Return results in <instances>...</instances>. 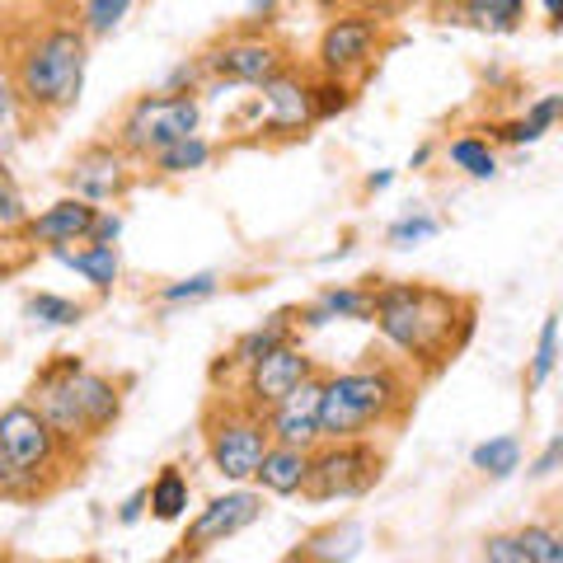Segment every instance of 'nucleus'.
Segmentation results:
<instances>
[{
	"label": "nucleus",
	"mask_w": 563,
	"mask_h": 563,
	"mask_svg": "<svg viewBox=\"0 0 563 563\" xmlns=\"http://www.w3.org/2000/svg\"><path fill=\"white\" fill-rule=\"evenodd\" d=\"M372 320L409 362L442 366L474 333V306L428 282H385L372 296Z\"/></svg>",
	"instance_id": "f257e3e1"
},
{
	"label": "nucleus",
	"mask_w": 563,
	"mask_h": 563,
	"mask_svg": "<svg viewBox=\"0 0 563 563\" xmlns=\"http://www.w3.org/2000/svg\"><path fill=\"white\" fill-rule=\"evenodd\" d=\"M33 409H38L62 442H99L122 413V395L109 376L90 372L80 357L62 352L33 380Z\"/></svg>",
	"instance_id": "f03ea898"
},
{
	"label": "nucleus",
	"mask_w": 563,
	"mask_h": 563,
	"mask_svg": "<svg viewBox=\"0 0 563 563\" xmlns=\"http://www.w3.org/2000/svg\"><path fill=\"white\" fill-rule=\"evenodd\" d=\"M85 62H90V38L80 24H47L14 57V95L33 113H66L80 99Z\"/></svg>",
	"instance_id": "7ed1b4c3"
},
{
	"label": "nucleus",
	"mask_w": 563,
	"mask_h": 563,
	"mask_svg": "<svg viewBox=\"0 0 563 563\" xmlns=\"http://www.w3.org/2000/svg\"><path fill=\"white\" fill-rule=\"evenodd\" d=\"M409 399V385L395 366H352V372L324 376L320 390V442H352L372 432L376 422H390L395 409Z\"/></svg>",
	"instance_id": "20e7f679"
},
{
	"label": "nucleus",
	"mask_w": 563,
	"mask_h": 563,
	"mask_svg": "<svg viewBox=\"0 0 563 563\" xmlns=\"http://www.w3.org/2000/svg\"><path fill=\"white\" fill-rule=\"evenodd\" d=\"M202 428H207V455H211V465H217L221 479H235V484L254 479L263 451L273 446L263 409H254L244 395L217 399V404H207Z\"/></svg>",
	"instance_id": "39448f33"
},
{
	"label": "nucleus",
	"mask_w": 563,
	"mask_h": 563,
	"mask_svg": "<svg viewBox=\"0 0 563 563\" xmlns=\"http://www.w3.org/2000/svg\"><path fill=\"white\" fill-rule=\"evenodd\" d=\"M62 455V437L52 432V422L33 409V404H10L0 409V461L20 484V498L43 493V474L57 465Z\"/></svg>",
	"instance_id": "423d86ee"
},
{
	"label": "nucleus",
	"mask_w": 563,
	"mask_h": 563,
	"mask_svg": "<svg viewBox=\"0 0 563 563\" xmlns=\"http://www.w3.org/2000/svg\"><path fill=\"white\" fill-rule=\"evenodd\" d=\"M198 118L202 109L192 95H141L118 122V151L151 161V155H161L174 141L198 132Z\"/></svg>",
	"instance_id": "0eeeda50"
},
{
	"label": "nucleus",
	"mask_w": 563,
	"mask_h": 563,
	"mask_svg": "<svg viewBox=\"0 0 563 563\" xmlns=\"http://www.w3.org/2000/svg\"><path fill=\"white\" fill-rule=\"evenodd\" d=\"M385 455L376 446H366L362 437L352 442H329L324 451L310 455V474H306V498L329 503V498H362L366 488H376Z\"/></svg>",
	"instance_id": "6e6552de"
},
{
	"label": "nucleus",
	"mask_w": 563,
	"mask_h": 563,
	"mask_svg": "<svg viewBox=\"0 0 563 563\" xmlns=\"http://www.w3.org/2000/svg\"><path fill=\"white\" fill-rule=\"evenodd\" d=\"M263 517V498L250 488H235V493H221V498H211L198 517L188 521V531L179 540V550H174L169 563H192L202 559L207 550H217V544L235 540L240 531H250V526Z\"/></svg>",
	"instance_id": "1a4fd4ad"
},
{
	"label": "nucleus",
	"mask_w": 563,
	"mask_h": 563,
	"mask_svg": "<svg viewBox=\"0 0 563 563\" xmlns=\"http://www.w3.org/2000/svg\"><path fill=\"white\" fill-rule=\"evenodd\" d=\"M380 47V24L376 14H339L329 20L320 43H314V57H320V70L333 80H347L352 70H366L376 62Z\"/></svg>",
	"instance_id": "9d476101"
},
{
	"label": "nucleus",
	"mask_w": 563,
	"mask_h": 563,
	"mask_svg": "<svg viewBox=\"0 0 563 563\" xmlns=\"http://www.w3.org/2000/svg\"><path fill=\"white\" fill-rule=\"evenodd\" d=\"M202 66L221 80L235 85H268L273 76L287 70V47L273 38H254V33H240V38H225L211 52H202Z\"/></svg>",
	"instance_id": "9b49d317"
},
{
	"label": "nucleus",
	"mask_w": 563,
	"mask_h": 563,
	"mask_svg": "<svg viewBox=\"0 0 563 563\" xmlns=\"http://www.w3.org/2000/svg\"><path fill=\"white\" fill-rule=\"evenodd\" d=\"M306 376H314V357H306V347H296L287 339V343H277V347L263 352V357L250 362V376H244V399H250L254 409L268 413L273 404L287 399Z\"/></svg>",
	"instance_id": "f8f14e48"
},
{
	"label": "nucleus",
	"mask_w": 563,
	"mask_h": 563,
	"mask_svg": "<svg viewBox=\"0 0 563 563\" xmlns=\"http://www.w3.org/2000/svg\"><path fill=\"white\" fill-rule=\"evenodd\" d=\"M66 184L76 198L85 202H109L122 198L132 188V155L118 151V141H99V146H85L76 161L66 165Z\"/></svg>",
	"instance_id": "ddd939ff"
},
{
	"label": "nucleus",
	"mask_w": 563,
	"mask_h": 563,
	"mask_svg": "<svg viewBox=\"0 0 563 563\" xmlns=\"http://www.w3.org/2000/svg\"><path fill=\"white\" fill-rule=\"evenodd\" d=\"M320 390H324V376H306L296 390L273 404L268 413V437L273 446H296V451H310L320 442Z\"/></svg>",
	"instance_id": "4468645a"
},
{
	"label": "nucleus",
	"mask_w": 563,
	"mask_h": 563,
	"mask_svg": "<svg viewBox=\"0 0 563 563\" xmlns=\"http://www.w3.org/2000/svg\"><path fill=\"white\" fill-rule=\"evenodd\" d=\"M95 217H99L95 202H85V198H62V202H52L43 217H29L24 231H29L33 244H47V250L57 254V250H66V244H76V240H90Z\"/></svg>",
	"instance_id": "2eb2a0df"
},
{
	"label": "nucleus",
	"mask_w": 563,
	"mask_h": 563,
	"mask_svg": "<svg viewBox=\"0 0 563 563\" xmlns=\"http://www.w3.org/2000/svg\"><path fill=\"white\" fill-rule=\"evenodd\" d=\"M263 103H268V132H306V122H314L310 80H301L296 70H282L263 85Z\"/></svg>",
	"instance_id": "dca6fc26"
},
{
	"label": "nucleus",
	"mask_w": 563,
	"mask_h": 563,
	"mask_svg": "<svg viewBox=\"0 0 563 563\" xmlns=\"http://www.w3.org/2000/svg\"><path fill=\"white\" fill-rule=\"evenodd\" d=\"M366 544V531L357 521H339V526H324V531H314L310 540H301L296 550L287 554V563H347L357 559Z\"/></svg>",
	"instance_id": "f3484780"
},
{
	"label": "nucleus",
	"mask_w": 563,
	"mask_h": 563,
	"mask_svg": "<svg viewBox=\"0 0 563 563\" xmlns=\"http://www.w3.org/2000/svg\"><path fill=\"white\" fill-rule=\"evenodd\" d=\"M306 474H310V451H296V446H268L263 461L254 470V479L263 493H277V498H291V493L306 488Z\"/></svg>",
	"instance_id": "a211bd4d"
},
{
	"label": "nucleus",
	"mask_w": 563,
	"mask_h": 563,
	"mask_svg": "<svg viewBox=\"0 0 563 563\" xmlns=\"http://www.w3.org/2000/svg\"><path fill=\"white\" fill-rule=\"evenodd\" d=\"M372 296H376V282H366V287H329L320 301L296 310L301 314V324L320 329L329 320H372Z\"/></svg>",
	"instance_id": "6ab92c4d"
},
{
	"label": "nucleus",
	"mask_w": 563,
	"mask_h": 563,
	"mask_svg": "<svg viewBox=\"0 0 563 563\" xmlns=\"http://www.w3.org/2000/svg\"><path fill=\"white\" fill-rule=\"evenodd\" d=\"M57 258L66 263V268H76L99 296H109V291L118 287V273H122L118 244H85V250H57Z\"/></svg>",
	"instance_id": "aec40b11"
},
{
	"label": "nucleus",
	"mask_w": 563,
	"mask_h": 563,
	"mask_svg": "<svg viewBox=\"0 0 563 563\" xmlns=\"http://www.w3.org/2000/svg\"><path fill=\"white\" fill-rule=\"evenodd\" d=\"M146 503L155 521H179L184 507H188V479L179 474V465H165L161 474H155V484L146 488Z\"/></svg>",
	"instance_id": "412c9836"
},
{
	"label": "nucleus",
	"mask_w": 563,
	"mask_h": 563,
	"mask_svg": "<svg viewBox=\"0 0 563 563\" xmlns=\"http://www.w3.org/2000/svg\"><path fill=\"white\" fill-rule=\"evenodd\" d=\"M291 320H296V310H277L268 324H258V329H250L244 339L235 343V352H231V362L235 366H250L254 357H263L268 347H277V343H287L291 339Z\"/></svg>",
	"instance_id": "4be33fe9"
},
{
	"label": "nucleus",
	"mask_w": 563,
	"mask_h": 563,
	"mask_svg": "<svg viewBox=\"0 0 563 563\" xmlns=\"http://www.w3.org/2000/svg\"><path fill=\"white\" fill-rule=\"evenodd\" d=\"M559 109H563V95H544V99H536L531 109H526V118H517V122H507V128H498V136H503V141H540L544 132L554 128Z\"/></svg>",
	"instance_id": "5701e85b"
},
{
	"label": "nucleus",
	"mask_w": 563,
	"mask_h": 563,
	"mask_svg": "<svg viewBox=\"0 0 563 563\" xmlns=\"http://www.w3.org/2000/svg\"><path fill=\"white\" fill-rule=\"evenodd\" d=\"M470 465L493 474V479H507L512 470H521V442L517 437H493V442H479L470 451Z\"/></svg>",
	"instance_id": "b1692460"
},
{
	"label": "nucleus",
	"mask_w": 563,
	"mask_h": 563,
	"mask_svg": "<svg viewBox=\"0 0 563 563\" xmlns=\"http://www.w3.org/2000/svg\"><path fill=\"white\" fill-rule=\"evenodd\" d=\"M446 155H451L455 169L470 174V179H493V174H498V155H493V146L484 136H455Z\"/></svg>",
	"instance_id": "393cba45"
},
{
	"label": "nucleus",
	"mask_w": 563,
	"mask_h": 563,
	"mask_svg": "<svg viewBox=\"0 0 563 563\" xmlns=\"http://www.w3.org/2000/svg\"><path fill=\"white\" fill-rule=\"evenodd\" d=\"M24 314H29L33 324H47V329H70V324H80V320H85V306L66 301V296L38 291V296H29V301H24Z\"/></svg>",
	"instance_id": "a878e982"
},
{
	"label": "nucleus",
	"mask_w": 563,
	"mask_h": 563,
	"mask_svg": "<svg viewBox=\"0 0 563 563\" xmlns=\"http://www.w3.org/2000/svg\"><path fill=\"white\" fill-rule=\"evenodd\" d=\"M132 0H80V33L85 38H109V33L128 20Z\"/></svg>",
	"instance_id": "bb28decb"
},
{
	"label": "nucleus",
	"mask_w": 563,
	"mask_h": 563,
	"mask_svg": "<svg viewBox=\"0 0 563 563\" xmlns=\"http://www.w3.org/2000/svg\"><path fill=\"white\" fill-rule=\"evenodd\" d=\"M151 161H155V169H161V174H192V169H202L211 161V146L198 132H192L184 141H174V146H165L161 155H151Z\"/></svg>",
	"instance_id": "cd10ccee"
},
{
	"label": "nucleus",
	"mask_w": 563,
	"mask_h": 563,
	"mask_svg": "<svg viewBox=\"0 0 563 563\" xmlns=\"http://www.w3.org/2000/svg\"><path fill=\"white\" fill-rule=\"evenodd\" d=\"M461 5H465V14H470L474 24L507 33V29H517L526 0H461Z\"/></svg>",
	"instance_id": "c85d7f7f"
},
{
	"label": "nucleus",
	"mask_w": 563,
	"mask_h": 563,
	"mask_svg": "<svg viewBox=\"0 0 563 563\" xmlns=\"http://www.w3.org/2000/svg\"><path fill=\"white\" fill-rule=\"evenodd\" d=\"M521 554L531 563H563V536L554 531V526H521V531H512Z\"/></svg>",
	"instance_id": "c756f323"
},
{
	"label": "nucleus",
	"mask_w": 563,
	"mask_h": 563,
	"mask_svg": "<svg viewBox=\"0 0 563 563\" xmlns=\"http://www.w3.org/2000/svg\"><path fill=\"white\" fill-rule=\"evenodd\" d=\"M29 225V207H24V192L20 184H14V174L5 169V161H0V235H14Z\"/></svg>",
	"instance_id": "7c9ffc66"
},
{
	"label": "nucleus",
	"mask_w": 563,
	"mask_h": 563,
	"mask_svg": "<svg viewBox=\"0 0 563 563\" xmlns=\"http://www.w3.org/2000/svg\"><path fill=\"white\" fill-rule=\"evenodd\" d=\"M432 235H442V221L428 217V211H413V217H404V221H395L390 231H385V240H390L395 250H413V244L432 240Z\"/></svg>",
	"instance_id": "2f4dec72"
},
{
	"label": "nucleus",
	"mask_w": 563,
	"mask_h": 563,
	"mask_svg": "<svg viewBox=\"0 0 563 563\" xmlns=\"http://www.w3.org/2000/svg\"><path fill=\"white\" fill-rule=\"evenodd\" d=\"M554 362H559V314L540 324V343H536V362H531V390H540L544 380L554 376Z\"/></svg>",
	"instance_id": "473e14b6"
},
{
	"label": "nucleus",
	"mask_w": 563,
	"mask_h": 563,
	"mask_svg": "<svg viewBox=\"0 0 563 563\" xmlns=\"http://www.w3.org/2000/svg\"><path fill=\"white\" fill-rule=\"evenodd\" d=\"M347 103H352V85L347 80L324 76L320 85H310V109H314V118H333V113H343Z\"/></svg>",
	"instance_id": "72a5a7b5"
},
{
	"label": "nucleus",
	"mask_w": 563,
	"mask_h": 563,
	"mask_svg": "<svg viewBox=\"0 0 563 563\" xmlns=\"http://www.w3.org/2000/svg\"><path fill=\"white\" fill-rule=\"evenodd\" d=\"M217 291V273H192L184 282H169V287L161 291L165 306H184V301H202V296Z\"/></svg>",
	"instance_id": "f704fd0d"
},
{
	"label": "nucleus",
	"mask_w": 563,
	"mask_h": 563,
	"mask_svg": "<svg viewBox=\"0 0 563 563\" xmlns=\"http://www.w3.org/2000/svg\"><path fill=\"white\" fill-rule=\"evenodd\" d=\"M484 563H531L521 554V544H517V536H507V531H498V536H488L484 540Z\"/></svg>",
	"instance_id": "c9c22d12"
},
{
	"label": "nucleus",
	"mask_w": 563,
	"mask_h": 563,
	"mask_svg": "<svg viewBox=\"0 0 563 563\" xmlns=\"http://www.w3.org/2000/svg\"><path fill=\"white\" fill-rule=\"evenodd\" d=\"M14 109H20V95H14L10 70H0V136L14 128Z\"/></svg>",
	"instance_id": "e433bc0d"
},
{
	"label": "nucleus",
	"mask_w": 563,
	"mask_h": 563,
	"mask_svg": "<svg viewBox=\"0 0 563 563\" xmlns=\"http://www.w3.org/2000/svg\"><path fill=\"white\" fill-rule=\"evenodd\" d=\"M559 461H563V437H550V446L540 451V461L531 465V474L536 479H550V474L559 470Z\"/></svg>",
	"instance_id": "4c0bfd02"
},
{
	"label": "nucleus",
	"mask_w": 563,
	"mask_h": 563,
	"mask_svg": "<svg viewBox=\"0 0 563 563\" xmlns=\"http://www.w3.org/2000/svg\"><path fill=\"white\" fill-rule=\"evenodd\" d=\"M118 235H122V217H113V211H99L95 231H90V244H113Z\"/></svg>",
	"instance_id": "58836bf2"
},
{
	"label": "nucleus",
	"mask_w": 563,
	"mask_h": 563,
	"mask_svg": "<svg viewBox=\"0 0 563 563\" xmlns=\"http://www.w3.org/2000/svg\"><path fill=\"white\" fill-rule=\"evenodd\" d=\"M141 507H146V488H136V493H132V498H128V503H122V512H118V521H122V526H132V521L141 517Z\"/></svg>",
	"instance_id": "ea45409f"
},
{
	"label": "nucleus",
	"mask_w": 563,
	"mask_h": 563,
	"mask_svg": "<svg viewBox=\"0 0 563 563\" xmlns=\"http://www.w3.org/2000/svg\"><path fill=\"white\" fill-rule=\"evenodd\" d=\"M273 10H277V0H250V14H254V20H273Z\"/></svg>",
	"instance_id": "a19ab883"
},
{
	"label": "nucleus",
	"mask_w": 563,
	"mask_h": 563,
	"mask_svg": "<svg viewBox=\"0 0 563 563\" xmlns=\"http://www.w3.org/2000/svg\"><path fill=\"white\" fill-rule=\"evenodd\" d=\"M347 5H357V10H390V5H399V0H347Z\"/></svg>",
	"instance_id": "79ce46f5"
},
{
	"label": "nucleus",
	"mask_w": 563,
	"mask_h": 563,
	"mask_svg": "<svg viewBox=\"0 0 563 563\" xmlns=\"http://www.w3.org/2000/svg\"><path fill=\"white\" fill-rule=\"evenodd\" d=\"M390 179H395L390 169H385V174H372V179H366V192H380V188H390Z\"/></svg>",
	"instance_id": "37998d69"
},
{
	"label": "nucleus",
	"mask_w": 563,
	"mask_h": 563,
	"mask_svg": "<svg viewBox=\"0 0 563 563\" xmlns=\"http://www.w3.org/2000/svg\"><path fill=\"white\" fill-rule=\"evenodd\" d=\"M544 14H550V24L563 20V0H544Z\"/></svg>",
	"instance_id": "c03bdc74"
},
{
	"label": "nucleus",
	"mask_w": 563,
	"mask_h": 563,
	"mask_svg": "<svg viewBox=\"0 0 563 563\" xmlns=\"http://www.w3.org/2000/svg\"><path fill=\"white\" fill-rule=\"evenodd\" d=\"M0 277H5V263H0Z\"/></svg>",
	"instance_id": "a18cd8bd"
}]
</instances>
